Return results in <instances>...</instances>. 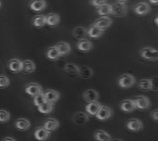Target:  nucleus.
Returning <instances> with one entry per match:
<instances>
[{
    "mask_svg": "<svg viewBox=\"0 0 158 141\" xmlns=\"http://www.w3.org/2000/svg\"><path fill=\"white\" fill-rule=\"evenodd\" d=\"M135 77L128 73L121 75L118 79V84L123 89L131 88V86L135 85Z\"/></svg>",
    "mask_w": 158,
    "mask_h": 141,
    "instance_id": "obj_1",
    "label": "nucleus"
},
{
    "mask_svg": "<svg viewBox=\"0 0 158 141\" xmlns=\"http://www.w3.org/2000/svg\"><path fill=\"white\" fill-rule=\"evenodd\" d=\"M141 57L145 58L147 60L155 61L158 59V51L154 47H144L139 51Z\"/></svg>",
    "mask_w": 158,
    "mask_h": 141,
    "instance_id": "obj_2",
    "label": "nucleus"
},
{
    "mask_svg": "<svg viewBox=\"0 0 158 141\" xmlns=\"http://www.w3.org/2000/svg\"><path fill=\"white\" fill-rule=\"evenodd\" d=\"M111 10H112V14H114V15H116L118 17H123L127 14V7L125 5V3L116 2L111 5Z\"/></svg>",
    "mask_w": 158,
    "mask_h": 141,
    "instance_id": "obj_3",
    "label": "nucleus"
},
{
    "mask_svg": "<svg viewBox=\"0 0 158 141\" xmlns=\"http://www.w3.org/2000/svg\"><path fill=\"white\" fill-rule=\"evenodd\" d=\"M133 102H135V109H139V110H147L151 106L150 100L145 96H138L133 100Z\"/></svg>",
    "mask_w": 158,
    "mask_h": 141,
    "instance_id": "obj_4",
    "label": "nucleus"
},
{
    "mask_svg": "<svg viewBox=\"0 0 158 141\" xmlns=\"http://www.w3.org/2000/svg\"><path fill=\"white\" fill-rule=\"evenodd\" d=\"M112 115L113 110L111 108H109L108 106H101L95 116L99 120H107L108 119L111 118Z\"/></svg>",
    "mask_w": 158,
    "mask_h": 141,
    "instance_id": "obj_5",
    "label": "nucleus"
},
{
    "mask_svg": "<svg viewBox=\"0 0 158 141\" xmlns=\"http://www.w3.org/2000/svg\"><path fill=\"white\" fill-rule=\"evenodd\" d=\"M25 92H26L28 95L35 97L43 93V88H42V86L38 83H29L25 87Z\"/></svg>",
    "mask_w": 158,
    "mask_h": 141,
    "instance_id": "obj_6",
    "label": "nucleus"
},
{
    "mask_svg": "<svg viewBox=\"0 0 158 141\" xmlns=\"http://www.w3.org/2000/svg\"><path fill=\"white\" fill-rule=\"evenodd\" d=\"M127 128L131 131H139L143 128V123L142 121L137 119H131L127 123Z\"/></svg>",
    "mask_w": 158,
    "mask_h": 141,
    "instance_id": "obj_7",
    "label": "nucleus"
},
{
    "mask_svg": "<svg viewBox=\"0 0 158 141\" xmlns=\"http://www.w3.org/2000/svg\"><path fill=\"white\" fill-rule=\"evenodd\" d=\"M120 108L123 113H131V111H133L135 110V102H133V100H131V99L123 100L121 102Z\"/></svg>",
    "mask_w": 158,
    "mask_h": 141,
    "instance_id": "obj_8",
    "label": "nucleus"
},
{
    "mask_svg": "<svg viewBox=\"0 0 158 141\" xmlns=\"http://www.w3.org/2000/svg\"><path fill=\"white\" fill-rule=\"evenodd\" d=\"M35 135V138L39 141H44V140H47L49 136H51V132L48 131L46 128L44 127H38L34 132Z\"/></svg>",
    "mask_w": 158,
    "mask_h": 141,
    "instance_id": "obj_9",
    "label": "nucleus"
},
{
    "mask_svg": "<svg viewBox=\"0 0 158 141\" xmlns=\"http://www.w3.org/2000/svg\"><path fill=\"white\" fill-rule=\"evenodd\" d=\"M94 25H95L96 27H98V28L102 29V30L104 31L105 29H108L112 25V20L110 18L106 17V16H103V17L98 18L97 20L94 22Z\"/></svg>",
    "mask_w": 158,
    "mask_h": 141,
    "instance_id": "obj_10",
    "label": "nucleus"
},
{
    "mask_svg": "<svg viewBox=\"0 0 158 141\" xmlns=\"http://www.w3.org/2000/svg\"><path fill=\"white\" fill-rule=\"evenodd\" d=\"M8 68L13 73H18V72L22 71V61L18 58L10 59L8 62Z\"/></svg>",
    "mask_w": 158,
    "mask_h": 141,
    "instance_id": "obj_11",
    "label": "nucleus"
},
{
    "mask_svg": "<svg viewBox=\"0 0 158 141\" xmlns=\"http://www.w3.org/2000/svg\"><path fill=\"white\" fill-rule=\"evenodd\" d=\"M102 105L99 103L98 101H94V102H89L85 107V111L86 113L89 114L90 115H96L97 111L100 109V107Z\"/></svg>",
    "mask_w": 158,
    "mask_h": 141,
    "instance_id": "obj_12",
    "label": "nucleus"
},
{
    "mask_svg": "<svg viewBox=\"0 0 158 141\" xmlns=\"http://www.w3.org/2000/svg\"><path fill=\"white\" fill-rule=\"evenodd\" d=\"M44 98H46V101L48 102V103H52V104H54L59 99V93L56 90H47L46 92L44 93Z\"/></svg>",
    "mask_w": 158,
    "mask_h": 141,
    "instance_id": "obj_13",
    "label": "nucleus"
},
{
    "mask_svg": "<svg viewBox=\"0 0 158 141\" xmlns=\"http://www.w3.org/2000/svg\"><path fill=\"white\" fill-rule=\"evenodd\" d=\"M44 127L48 131L52 132V131L56 130L59 127V121L56 119H48L44 123Z\"/></svg>",
    "mask_w": 158,
    "mask_h": 141,
    "instance_id": "obj_14",
    "label": "nucleus"
},
{
    "mask_svg": "<svg viewBox=\"0 0 158 141\" xmlns=\"http://www.w3.org/2000/svg\"><path fill=\"white\" fill-rule=\"evenodd\" d=\"M83 99L86 102H94V101H98L99 99V93L96 90L93 89H88L83 93Z\"/></svg>",
    "mask_w": 158,
    "mask_h": 141,
    "instance_id": "obj_15",
    "label": "nucleus"
},
{
    "mask_svg": "<svg viewBox=\"0 0 158 141\" xmlns=\"http://www.w3.org/2000/svg\"><path fill=\"white\" fill-rule=\"evenodd\" d=\"M94 139L96 141H111L112 137L107 131L102 130V129H98L94 132Z\"/></svg>",
    "mask_w": 158,
    "mask_h": 141,
    "instance_id": "obj_16",
    "label": "nucleus"
},
{
    "mask_svg": "<svg viewBox=\"0 0 158 141\" xmlns=\"http://www.w3.org/2000/svg\"><path fill=\"white\" fill-rule=\"evenodd\" d=\"M35 70H36V64L33 60L27 59L22 61V71L24 73H33Z\"/></svg>",
    "mask_w": 158,
    "mask_h": 141,
    "instance_id": "obj_17",
    "label": "nucleus"
},
{
    "mask_svg": "<svg viewBox=\"0 0 158 141\" xmlns=\"http://www.w3.org/2000/svg\"><path fill=\"white\" fill-rule=\"evenodd\" d=\"M56 50H58L59 55H60V56L61 55H67L68 53H70V51H71L70 46H69L68 43L65 42H60L56 43Z\"/></svg>",
    "mask_w": 158,
    "mask_h": 141,
    "instance_id": "obj_18",
    "label": "nucleus"
},
{
    "mask_svg": "<svg viewBox=\"0 0 158 141\" xmlns=\"http://www.w3.org/2000/svg\"><path fill=\"white\" fill-rule=\"evenodd\" d=\"M150 10V7L148 5V3L145 2H140L137 3L135 6V12L137 14V15H145Z\"/></svg>",
    "mask_w": 158,
    "mask_h": 141,
    "instance_id": "obj_19",
    "label": "nucleus"
},
{
    "mask_svg": "<svg viewBox=\"0 0 158 141\" xmlns=\"http://www.w3.org/2000/svg\"><path fill=\"white\" fill-rule=\"evenodd\" d=\"M47 6L46 0H32L30 2V8L34 11H42Z\"/></svg>",
    "mask_w": 158,
    "mask_h": 141,
    "instance_id": "obj_20",
    "label": "nucleus"
},
{
    "mask_svg": "<svg viewBox=\"0 0 158 141\" xmlns=\"http://www.w3.org/2000/svg\"><path fill=\"white\" fill-rule=\"evenodd\" d=\"M15 126H16L17 129L24 131V130H28L30 127H31V123H30L29 119L21 118V119H18L16 120V123H15Z\"/></svg>",
    "mask_w": 158,
    "mask_h": 141,
    "instance_id": "obj_21",
    "label": "nucleus"
},
{
    "mask_svg": "<svg viewBox=\"0 0 158 141\" xmlns=\"http://www.w3.org/2000/svg\"><path fill=\"white\" fill-rule=\"evenodd\" d=\"M103 34H104V31L102 30V29L96 27L95 25H91L87 30V35L91 38H94L102 37Z\"/></svg>",
    "mask_w": 158,
    "mask_h": 141,
    "instance_id": "obj_22",
    "label": "nucleus"
},
{
    "mask_svg": "<svg viewBox=\"0 0 158 141\" xmlns=\"http://www.w3.org/2000/svg\"><path fill=\"white\" fill-rule=\"evenodd\" d=\"M73 120L77 125H84L86 123H88L89 116L85 113H77L74 115Z\"/></svg>",
    "mask_w": 158,
    "mask_h": 141,
    "instance_id": "obj_23",
    "label": "nucleus"
},
{
    "mask_svg": "<svg viewBox=\"0 0 158 141\" xmlns=\"http://www.w3.org/2000/svg\"><path fill=\"white\" fill-rule=\"evenodd\" d=\"M93 75V70L88 66H82L79 67L78 76L82 79H89Z\"/></svg>",
    "mask_w": 158,
    "mask_h": 141,
    "instance_id": "obj_24",
    "label": "nucleus"
},
{
    "mask_svg": "<svg viewBox=\"0 0 158 141\" xmlns=\"http://www.w3.org/2000/svg\"><path fill=\"white\" fill-rule=\"evenodd\" d=\"M77 48L83 52L89 51L92 48V42L88 40H85V38H81L77 43Z\"/></svg>",
    "mask_w": 158,
    "mask_h": 141,
    "instance_id": "obj_25",
    "label": "nucleus"
},
{
    "mask_svg": "<svg viewBox=\"0 0 158 141\" xmlns=\"http://www.w3.org/2000/svg\"><path fill=\"white\" fill-rule=\"evenodd\" d=\"M59 21H60V18L56 13H49L48 16H46V22L48 26H56L58 25Z\"/></svg>",
    "mask_w": 158,
    "mask_h": 141,
    "instance_id": "obj_26",
    "label": "nucleus"
},
{
    "mask_svg": "<svg viewBox=\"0 0 158 141\" xmlns=\"http://www.w3.org/2000/svg\"><path fill=\"white\" fill-rule=\"evenodd\" d=\"M32 23L35 27L37 28H42L44 25H47V22H46V16L44 15H38L36 17L33 18Z\"/></svg>",
    "mask_w": 158,
    "mask_h": 141,
    "instance_id": "obj_27",
    "label": "nucleus"
},
{
    "mask_svg": "<svg viewBox=\"0 0 158 141\" xmlns=\"http://www.w3.org/2000/svg\"><path fill=\"white\" fill-rule=\"evenodd\" d=\"M52 110H53V104L48 103V102H46V103H44L38 107V111L42 114H49L52 113Z\"/></svg>",
    "mask_w": 158,
    "mask_h": 141,
    "instance_id": "obj_28",
    "label": "nucleus"
},
{
    "mask_svg": "<svg viewBox=\"0 0 158 141\" xmlns=\"http://www.w3.org/2000/svg\"><path fill=\"white\" fill-rule=\"evenodd\" d=\"M59 52L56 46H51L47 51V57L51 60H56L59 58Z\"/></svg>",
    "mask_w": 158,
    "mask_h": 141,
    "instance_id": "obj_29",
    "label": "nucleus"
},
{
    "mask_svg": "<svg viewBox=\"0 0 158 141\" xmlns=\"http://www.w3.org/2000/svg\"><path fill=\"white\" fill-rule=\"evenodd\" d=\"M64 70H65L68 74L78 75L79 67L76 64H74V63H66V64L64 65Z\"/></svg>",
    "mask_w": 158,
    "mask_h": 141,
    "instance_id": "obj_30",
    "label": "nucleus"
},
{
    "mask_svg": "<svg viewBox=\"0 0 158 141\" xmlns=\"http://www.w3.org/2000/svg\"><path fill=\"white\" fill-rule=\"evenodd\" d=\"M73 36L77 38H84L87 36V29L84 27H76L73 30Z\"/></svg>",
    "mask_w": 158,
    "mask_h": 141,
    "instance_id": "obj_31",
    "label": "nucleus"
},
{
    "mask_svg": "<svg viewBox=\"0 0 158 141\" xmlns=\"http://www.w3.org/2000/svg\"><path fill=\"white\" fill-rule=\"evenodd\" d=\"M138 88L142 91H149L152 88L151 79H142L138 82Z\"/></svg>",
    "mask_w": 158,
    "mask_h": 141,
    "instance_id": "obj_32",
    "label": "nucleus"
},
{
    "mask_svg": "<svg viewBox=\"0 0 158 141\" xmlns=\"http://www.w3.org/2000/svg\"><path fill=\"white\" fill-rule=\"evenodd\" d=\"M97 13L99 15L101 16H107V15H110L112 14V10H111V5L110 4H104V5L98 7V10H97Z\"/></svg>",
    "mask_w": 158,
    "mask_h": 141,
    "instance_id": "obj_33",
    "label": "nucleus"
},
{
    "mask_svg": "<svg viewBox=\"0 0 158 141\" xmlns=\"http://www.w3.org/2000/svg\"><path fill=\"white\" fill-rule=\"evenodd\" d=\"M10 118H11V115H10V113L6 110H0V123H7V121L10 120Z\"/></svg>",
    "mask_w": 158,
    "mask_h": 141,
    "instance_id": "obj_34",
    "label": "nucleus"
},
{
    "mask_svg": "<svg viewBox=\"0 0 158 141\" xmlns=\"http://www.w3.org/2000/svg\"><path fill=\"white\" fill-rule=\"evenodd\" d=\"M34 105L36 106V107H39L40 105H42L44 103H46V98H44V93H41V94H39L37 96H35L34 97Z\"/></svg>",
    "mask_w": 158,
    "mask_h": 141,
    "instance_id": "obj_35",
    "label": "nucleus"
},
{
    "mask_svg": "<svg viewBox=\"0 0 158 141\" xmlns=\"http://www.w3.org/2000/svg\"><path fill=\"white\" fill-rule=\"evenodd\" d=\"M10 85V79L6 75H0V89L7 88Z\"/></svg>",
    "mask_w": 158,
    "mask_h": 141,
    "instance_id": "obj_36",
    "label": "nucleus"
},
{
    "mask_svg": "<svg viewBox=\"0 0 158 141\" xmlns=\"http://www.w3.org/2000/svg\"><path fill=\"white\" fill-rule=\"evenodd\" d=\"M107 0H90V3L92 4L93 6H96V7H100L104 4H106Z\"/></svg>",
    "mask_w": 158,
    "mask_h": 141,
    "instance_id": "obj_37",
    "label": "nucleus"
},
{
    "mask_svg": "<svg viewBox=\"0 0 158 141\" xmlns=\"http://www.w3.org/2000/svg\"><path fill=\"white\" fill-rule=\"evenodd\" d=\"M150 116L153 119V120H155L157 121L158 120V110L155 109V110H153L151 113H150Z\"/></svg>",
    "mask_w": 158,
    "mask_h": 141,
    "instance_id": "obj_38",
    "label": "nucleus"
},
{
    "mask_svg": "<svg viewBox=\"0 0 158 141\" xmlns=\"http://www.w3.org/2000/svg\"><path fill=\"white\" fill-rule=\"evenodd\" d=\"M2 141H16L13 137H5Z\"/></svg>",
    "mask_w": 158,
    "mask_h": 141,
    "instance_id": "obj_39",
    "label": "nucleus"
},
{
    "mask_svg": "<svg viewBox=\"0 0 158 141\" xmlns=\"http://www.w3.org/2000/svg\"><path fill=\"white\" fill-rule=\"evenodd\" d=\"M149 1H150L152 4H157V3H158V0H149Z\"/></svg>",
    "mask_w": 158,
    "mask_h": 141,
    "instance_id": "obj_40",
    "label": "nucleus"
},
{
    "mask_svg": "<svg viewBox=\"0 0 158 141\" xmlns=\"http://www.w3.org/2000/svg\"><path fill=\"white\" fill-rule=\"evenodd\" d=\"M111 141H123V140L118 139V138H115V139H111Z\"/></svg>",
    "mask_w": 158,
    "mask_h": 141,
    "instance_id": "obj_41",
    "label": "nucleus"
},
{
    "mask_svg": "<svg viewBox=\"0 0 158 141\" xmlns=\"http://www.w3.org/2000/svg\"><path fill=\"white\" fill-rule=\"evenodd\" d=\"M127 0H118V2H121V3H125Z\"/></svg>",
    "mask_w": 158,
    "mask_h": 141,
    "instance_id": "obj_42",
    "label": "nucleus"
},
{
    "mask_svg": "<svg viewBox=\"0 0 158 141\" xmlns=\"http://www.w3.org/2000/svg\"><path fill=\"white\" fill-rule=\"evenodd\" d=\"M157 23H158V18L156 17L155 18V25H157Z\"/></svg>",
    "mask_w": 158,
    "mask_h": 141,
    "instance_id": "obj_43",
    "label": "nucleus"
},
{
    "mask_svg": "<svg viewBox=\"0 0 158 141\" xmlns=\"http://www.w3.org/2000/svg\"><path fill=\"white\" fill-rule=\"evenodd\" d=\"M0 8H1V1H0Z\"/></svg>",
    "mask_w": 158,
    "mask_h": 141,
    "instance_id": "obj_44",
    "label": "nucleus"
}]
</instances>
